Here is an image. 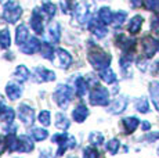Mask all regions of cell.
<instances>
[{
	"mask_svg": "<svg viewBox=\"0 0 159 158\" xmlns=\"http://www.w3.org/2000/svg\"><path fill=\"white\" fill-rule=\"evenodd\" d=\"M87 58L90 64L98 71H102V69H107L111 64V56H109L107 51H104L102 49L93 46L89 50L87 53Z\"/></svg>",
	"mask_w": 159,
	"mask_h": 158,
	"instance_id": "6da1fadb",
	"label": "cell"
},
{
	"mask_svg": "<svg viewBox=\"0 0 159 158\" xmlns=\"http://www.w3.org/2000/svg\"><path fill=\"white\" fill-rule=\"evenodd\" d=\"M54 143L58 144V153L57 156H62L68 148H73L76 146V140L75 137L66 135V133H57V135H53V139H51Z\"/></svg>",
	"mask_w": 159,
	"mask_h": 158,
	"instance_id": "7a4b0ae2",
	"label": "cell"
},
{
	"mask_svg": "<svg viewBox=\"0 0 159 158\" xmlns=\"http://www.w3.org/2000/svg\"><path fill=\"white\" fill-rule=\"evenodd\" d=\"M73 97V90L66 85H61L57 87L56 93H54V100L58 104V107L61 108H66L68 107V103L72 100Z\"/></svg>",
	"mask_w": 159,
	"mask_h": 158,
	"instance_id": "3957f363",
	"label": "cell"
},
{
	"mask_svg": "<svg viewBox=\"0 0 159 158\" xmlns=\"http://www.w3.org/2000/svg\"><path fill=\"white\" fill-rule=\"evenodd\" d=\"M21 14H22V8L18 3L15 2H7L4 4V11H3V16H4V20L7 21L8 24H15L18 20H20Z\"/></svg>",
	"mask_w": 159,
	"mask_h": 158,
	"instance_id": "277c9868",
	"label": "cell"
},
{
	"mask_svg": "<svg viewBox=\"0 0 159 158\" xmlns=\"http://www.w3.org/2000/svg\"><path fill=\"white\" fill-rule=\"evenodd\" d=\"M109 101V92L105 87L97 86L90 93V104L93 105H108Z\"/></svg>",
	"mask_w": 159,
	"mask_h": 158,
	"instance_id": "5b68a950",
	"label": "cell"
},
{
	"mask_svg": "<svg viewBox=\"0 0 159 158\" xmlns=\"http://www.w3.org/2000/svg\"><path fill=\"white\" fill-rule=\"evenodd\" d=\"M51 63H54V65L58 67V68L66 69L72 64V56L66 50H64V49H57L54 60Z\"/></svg>",
	"mask_w": 159,
	"mask_h": 158,
	"instance_id": "8992f818",
	"label": "cell"
},
{
	"mask_svg": "<svg viewBox=\"0 0 159 158\" xmlns=\"http://www.w3.org/2000/svg\"><path fill=\"white\" fill-rule=\"evenodd\" d=\"M75 17H76V20H78V22L82 24V25H84V24L90 20V6H89L87 2L82 0V2H79L78 4H76Z\"/></svg>",
	"mask_w": 159,
	"mask_h": 158,
	"instance_id": "52a82bcc",
	"label": "cell"
},
{
	"mask_svg": "<svg viewBox=\"0 0 159 158\" xmlns=\"http://www.w3.org/2000/svg\"><path fill=\"white\" fill-rule=\"evenodd\" d=\"M18 114H20V119L22 121L26 126H30L35 122V111H33V108H30L29 105H26V104L20 105Z\"/></svg>",
	"mask_w": 159,
	"mask_h": 158,
	"instance_id": "ba28073f",
	"label": "cell"
},
{
	"mask_svg": "<svg viewBox=\"0 0 159 158\" xmlns=\"http://www.w3.org/2000/svg\"><path fill=\"white\" fill-rule=\"evenodd\" d=\"M33 75H35L36 82H53L56 79V74L48 71L44 67H36L33 69Z\"/></svg>",
	"mask_w": 159,
	"mask_h": 158,
	"instance_id": "9c48e42d",
	"label": "cell"
},
{
	"mask_svg": "<svg viewBox=\"0 0 159 158\" xmlns=\"http://www.w3.org/2000/svg\"><path fill=\"white\" fill-rule=\"evenodd\" d=\"M143 50H144V54L148 58L154 57L158 50V40H155L154 38H149V36L144 38L143 39Z\"/></svg>",
	"mask_w": 159,
	"mask_h": 158,
	"instance_id": "30bf717a",
	"label": "cell"
},
{
	"mask_svg": "<svg viewBox=\"0 0 159 158\" xmlns=\"http://www.w3.org/2000/svg\"><path fill=\"white\" fill-rule=\"evenodd\" d=\"M126 105H127V97L126 96H119L111 103L108 111L111 112V114H120V112H123L125 110H126Z\"/></svg>",
	"mask_w": 159,
	"mask_h": 158,
	"instance_id": "8fae6325",
	"label": "cell"
},
{
	"mask_svg": "<svg viewBox=\"0 0 159 158\" xmlns=\"http://www.w3.org/2000/svg\"><path fill=\"white\" fill-rule=\"evenodd\" d=\"M89 29L94 33V36H97L100 39L104 38L108 33V29L105 28V25L100 20H91L90 24H89Z\"/></svg>",
	"mask_w": 159,
	"mask_h": 158,
	"instance_id": "7c38bea8",
	"label": "cell"
},
{
	"mask_svg": "<svg viewBox=\"0 0 159 158\" xmlns=\"http://www.w3.org/2000/svg\"><path fill=\"white\" fill-rule=\"evenodd\" d=\"M116 44L122 49L123 51L129 53V51L134 50V46H136V40L134 39H130L125 35H118L116 36Z\"/></svg>",
	"mask_w": 159,
	"mask_h": 158,
	"instance_id": "4fadbf2b",
	"label": "cell"
},
{
	"mask_svg": "<svg viewBox=\"0 0 159 158\" xmlns=\"http://www.w3.org/2000/svg\"><path fill=\"white\" fill-rule=\"evenodd\" d=\"M40 42H39L38 38H30L28 40L25 42V43L21 46V51L25 54H33L36 50H39L40 49Z\"/></svg>",
	"mask_w": 159,
	"mask_h": 158,
	"instance_id": "5bb4252c",
	"label": "cell"
},
{
	"mask_svg": "<svg viewBox=\"0 0 159 158\" xmlns=\"http://www.w3.org/2000/svg\"><path fill=\"white\" fill-rule=\"evenodd\" d=\"M47 40L48 42H53V43H58L61 39V28H60V24L58 22H53L50 24L48 26V32H47Z\"/></svg>",
	"mask_w": 159,
	"mask_h": 158,
	"instance_id": "9a60e30c",
	"label": "cell"
},
{
	"mask_svg": "<svg viewBox=\"0 0 159 158\" xmlns=\"http://www.w3.org/2000/svg\"><path fill=\"white\" fill-rule=\"evenodd\" d=\"M6 93H7V97L10 100H17L20 99L21 95H22V86H20L18 83H13V82H10V83L6 86Z\"/></svg>",
	"mask_w": 159,
	"mask_h": 158,
	"instance_id": "2e32d148",
	"label": "cell"
},
{
	"mask_svg": "<svg viewBox=\"0 0 159 158\" xmlns=\"http://www.w3.org/2000/svg\"><path fill=\"white\" fill-rule=\"evenodd\" d=\"M30 28L39 35L43 33V20H42V16L39 14L38 10H33V14L30 17Z\"/></svg>",
	"mask_w": 159,
	"mask_h": 158,
	"instance_id": "e0dca14e",
	"label": "cell"
},
{
	"mask_svg": "<svg viewBox=\"0 0 159 158\" xmlns=\"http://www.w3.org/2000/svg\"><path fill=\"white\" fill-rule=\"evenodd\" d=\"M29 39V32H28V28L25 25H20L17 26V31H15V43L18 46H22L26 40Z\"/></svg>",
	"mask_w": 159,
	"mask_h": 158,
	"instance_id": "ac0fdd59",
	"label": "cell"
},
{
	"mask_svg": "<svg viewBox=\"0 0 159 158\" xmlns=\"http://www.w3.org/2000/svg\"><path fill=\"white\" fill-rule=\"evenodd\" d=\"M87 115H89V110H87V107L84 104H79L72 112L73 121H75V122H79V123L83 122V121H86Z\"/></svg>",
	"mask_w": 159,
	"mask_h": 158,
	"instance_id": "d6986e66",
	"label": "cell"
},
{
	"mask_svg": "<svg viewBox=\"0 0 159 158\" xmlns=\"http://www.w3.org/2000/svg\"><path fill=\"white\" fill-rule=\"evenodd\" d=\"M33 150V143L28 136H20L18 137V151L21 153H30Z\"/></svg>",
	"mask_w": 159,
	"mask_h": 158,
	"instance_id": "ffe728a7",
	"label": "cell"
},
{
	"mask_svg": "<svg viewBox=\"0 0 159 158\" xmlns=\"http://www.w3.org/2000/svg\"><path fill=\"white\" fill-rule=\"evenodd\" d=\"M39 51H40L42 57H44V58L51 60V61L54 60V56H56V50H54L53 46H51L48 42H44V43H42V44H40V49H39Z\"/></svg>",
	"mask_w": 159,
	"mask_h": 158,
	"instance_id": "44dd1931",
	"label": "cell"
},
{
	"mask_svg": "<svg viewBox=\"0 0 159 158\" xmlns=\"http://www.w3.org/2000/svg\"><path fill=\"white\" fill-rule=\"evenodd\" d=\"M143 22H144V18H143L141 16H134L129 22V32L133 33V35L139 33L140 29H141Z\"/></svg>",
	"mask_w": 159,
	"mask_h": 158,
	"instance_id": "7402d4cb",
	"label": "cell"
},
{
	"mask_svg": "<svg viewBox=\"0 0 159 158\" xmlns=\"http://www.w3.org/2000/svg\"><path fill=\"white\" fill-rule=\"evenodd\" d=\"M98 20L101 21L104 25L112 24V21H114V13H112L108 7H102L101 10L98 11Z\"/></svg>",
	"mask_w": 159,
	"mask_h": 158,
	"instance_id": "603a6c76",
	"label": "cell"
},
{
	"mask_svg": "<svg viewBox=\"0 0 159 158\" xmlns=\"http://www.w3.org/2000/svg\"><path fill=\"white\" fill-rule=\"evenodd\" d=\"M149 93H151V100L155 108L159 111V82H152L149 85Z\"/></svg>",
	"mask_w": 159,
	"mask_h": 158,
	"instance_id": "cb8c5ba5",
	"label": "cell"
},
{
	"mask_svg": "<svg viewBox=\"0 0 159 158\" xmlns=\"http://www.w3.org/2000/svg\"><path fill=\"white\" fill-rule=\"evenodd\" d=\"M139 123H140V121L137 119L136 117H129V118H125L123 119V126H125L126 133H133L134 130L137 129Z\"/></svg>",
	"mask_w": 159,
	"mask_h": 158,
	"instance_id": "d4e9b609",
	"label": "cell"
},
{
	"mask_svg": "<svg viewBox=\"0 0 159 158\" xmlns=\"http://www.w3.org/2000/svg\"><path fill=\"white\" fill-rule=\"evenodd\" d=\"M4 146L8 151H18V137H15L14 133H8L4 139Z\"/></svg>",
	"mask_w": 159,
	"mask_h": 158,
	"instance_id": "484cf974",
	"label": "cell"
},
{
	"mask_svg": "<svg viewBox=\"0 0 159 158\" xmlns=\"http://www.w3.org/2000/svg\"><path fill=\"white\" fill-rule=\"evenodd\" d=\"M75 89H76V95L78 96H84L87 92V82L84 78L79 77L78 79H76L75 82Z\"/></svg>",
	"mask_w": 159,
	"mask_h": 158,
	"instance_id": "4316f807",
	"label": "cell"
},
{
	"mask_svg": "<svg viewBox=\"0 0 159 158\" xmlns=\"http://www.w3.org/2000/svg\"><path fill=\"white\" fill-rule=\"evenodd\" d=\"M14 77L18 79L20 82H25L26 79L29 78V71L25 65H20L15 68V72H14Z\"/></svg>",
	"mask_w": 159,
	"mask_h": 158,
	"instance_id": "83f0119b",
	"label": "cell"
},
{
	"mask_svg": "<svg viewBox=\"0 0 159 158\" xmlns=\"http://www.w3.org/2000/svg\"><path fill=\"white\" fill-rule=\"evenodd\" d=\"M100 77L105 83H115L116 82V75L115 72L112 71V69H102V71H100Z\"/></svg>",
	"mask_w": 159,
	"mask_h": 158,
	"instance_id": "f1b7e54d",
	"label": "cell"
},
{
	"mask_svg": "<svg viewBox=\"0 0 159 158\" xmlns=\"http://www.w3.org/2000/svg\"><path fill=\"white\" fill-rule=\"evenodd\" d=\"M56 126L58 129H62V130H66L69 128V119L65 117L64 114L58 112L56 115Z\"/></svg>",
	"mask_w": 159,
	"mask_h": 158,
	"instance_id": "f546056e",
	"label": "cell"
},
{
	"mask_svg": "<svg viewBox=\"0 0 159 158\" xmlns=\"http://www.w3.org/2000/svg\"><path fill=\"white\" fill-rule=\"evenodd\" d=\"M30 135H32V137L35 139V140L42 142L48 136V132L46 129H42V128H33V129L30 130Z\"/></svg>",
	"mask_w": 159,
	"mask_h": 158,
	"instance_id": "4dcf8cb0",
	"label": "cell"
},
{
	"mask_svg": "<svg viewBox=\"0 0 159 158\" xmlns=\"http://www.w3.org/2000/svg\"><path fill=\"white\" fill-rule=\"evenodd\" d=\"M10 44H11V40H10V32H8V29L0 31V47L8 49Z\"/></svg>",
	"mask_w": 159,
	"mask_h": 158,
	"instance_id": "1f68e13d",
	"label": "cell"
},
{
	"mask_svg": "<svg viewBox=\"0 0 159 158\" xmlns=\"http://www.w3.org/2000/svg\"><path fill=\"white\" fill-rule=\"evenodd\" d=\"M143 3L147 10L159 14V0H143Z\"/></svg>",
	"mask_w": 159,
	"mask_h": 158,
	"instance_id": "d6a6232c",
	"label": "cell"
},
{
	"mask_svg": "<svg viewBox=\"0 0 159 158\" xmlns=\"http://www.w3.org/2000/svg\"><path fill=\"white\" fill-rule=\"evenodd\" d=\"M89 142L94 146H100L104 142V136L100 132H91L90 136H89Z\"/></svg>",
	"mask_w": 159,
	"mask_h": 158,
	"instance_id": "836d02e7",
	"label": "cell"
},
{
	"mask_svg": "<svg viewBox=\"0 0 159 158\" xmlns=\"http://www.w3.org/2000/svg\"><path fill=\"white\" fill-rule=\"evenodd\" d=\"M136 108H137V111L143 112V114H144V112H148V111H149L148 101H147L145 97H141V99L136 100Z\"/></svg>",
	"mask_w": 159,
	"mask_h": 158,
	"instance_id": "e575fe53",
	"label": "cell"
},
{
	"mask_svg": "<svg viewBox=\"0 0 159 158\" xmlns=\"http://www.w3.org/2000/svg\"><path fill=\"white\" fill-rule=\"evenodd\" d=\"M0 119H2L3 122H6V123H11V122H13V119H14V111H13V108H8L7 107V110L0 114Z\"/></svg>",
	"mask_w": 159,
	"mask_h": 158,
	"instance_id": "d590c367",
	"label": "cell"
},
{
	"mask_svg": "<svg viewBox=\"0 0 159 158\" xmlns=\"http://www.w3.org/2000/svg\"><path fill=\"white\" fill-rule=\"evenodd\" d=\"M42 8H43V11L47 14L48 17H53L54 14H56V10H57L56 4H54V3H51V2H44L43 6H42Z\"/></svg>",
	"mask_w": 159,
	"mask_h": 158,
	"instance_id": "8d00e7d4",
	"label": "cell"
},
{
	"mask_svg": "<svg viewBox=\"0 0 159 158\" xmlns=\"http://www.w3.org/2000/svg\"><path fill=\"white\" fill-rule=\"evenodd\" d=\"M120 147V143H119L118 139H111L108 143H107V150L109 151L111 154H116Z\"/></svg>",
	"mask_w": 159,
	"mask_h": 158,
	"instance_id": "74e56055",
	"label": "cell"
},
{
	"mask_svg": "<svg viewBox=\"0 0 159 158\" xmlns=\"http://www.w3.org/2000/svg\"><path fill=\"white\" fill-rule=\"evenodd\" d=\"M125 20H126V13H125V11H118V13L114 14V21H112V24H114L115 26H120Z\"/></svg>",
	"mask_w": 159,
	"mask_h": 158,
	"instance_id": "f35d334b",
	"label": "cell"
},
{
	"mask_svg": "<svg viewBox=\"0 0 159 158\" xmlns=\"http://www.w3.org/2000/svg\"><path fill=\"white\" fill-rule=\"evenodd\" d=\"M38 119L43 126H48L50 125V112L48 111H42L40 114H39Z\"/></svg>",
	"mask_w": 159,
	"mask_h": 158,
	"instance_id": "ab89813d",
	"label": "cell"
},
{
	"mask_svg": "<svg viewBox=\"0 0 159 158\" xmlns=\"http://www.w3.org/2000/svg\"><path fill=\"white\" fill-rule=\"evenodd\" d=\"M83 158H98V151L93 147H87L83 151Z\"/></svg>",
	"mask_w": 159,
	"mask_h": 158,
	"instance_id": "60d3db41",
	"label": "cell"
},
{
	"mask_svg": "<svg viewBox=\"0 0 159 158\" xmlns=\"http://www.w3.org/2000/svg\"><path fill=\"white\" fill-rule=\"evenodd\" d=\"M119 64H120V67L123 69H126L127 67L131 64V56H130V54H125V56H122L120 57V63H119Z\"/></svg>",
	"mask_w": 159,
	"mask_h": 158,
	"instance_id": "b9f144b4",
	"label": "cell"
},
{
	"mask_svg": "<svg viewBox=\"0 0 159 158\" xmlns=\"http://www.w3.org/2000/svg\"><path fill=\"white\" fill-rule=\"evenodd\" d=\"M71 4H72V0H62V11L64 13H69Z\"/></svg>",
	"mask_w": 159,
	"mask_h": 158,
	"instance_id": "7bdbcfd3",
	"label": "cell"
},
{
	"mask_svg": "<svg viewBox=\"0 0 159 158\" xmlns=\"http://www.w3.org/2000/svg\"><path fill=\"white\" fill-rule=\"evenodd\" d=\"M6 110H7V105H6V101H4V99H3V97L0 96V114H2V112H4Z\"/></svg>",
	"mask_w": 159,
	"mask_h": 158,
	"instance_id": "ee69618b",
	"label": "cell"
},
{
	"mask_svg": "<svg viewBox=\"0 0 159 158\" xmlns=\"http://www.w3.org/2000/svg\"><path fill=\"white\" fill-rule=\"evenodd\" d=\"M159 137V132H157V133H151L149 136H147L145 139H148L149 142H152V140H157V139Z\"/></svg>",
	"mask_w": 159,
	"mask_h": 158,
	"instance_id": "f6af8a7d",
	"label": "cell"
},
{
	"mask_svg": "<svg viewBox=\"0 0 159 158\" xmlns=\"http://www.w3.org/2000/svg\"><path fill=\"white\" fill-rule=\"evenodd\" d=\"M159 26V18L157 17V20H152V28H158Z\"/></svg>",
	"mask_w": 159,
	"mask_h": 158,
	"instance_id": "bcb514c9",
	"label": "cell"
},
{
	"mask_svg": "<svg viewBox=\"0 0 159 158\" xmlns=\"http://www.w3.org/2000/svg\"><path fill=\"white\" fill-rule=\"evenodd\" d=\"M131 2V4L134 6V7H139L140 4H141V0H130Z\"/></svg>",
	"mask_w": 159,
	"mask_h": 158,
	"instance_id": "7dc6e473",
	"label": "cell"
},
{
	"mask_svg": "<svg viewBox=\"0 0 159 158\" xmlns=\"http://www.w3.org/2000/svg\"><path fill=\"white\" fill-rule=\"evenodd\" d=\"M149 126H151V125H149V122H143V129H144V130H148Z\"/></svg>",
	"mask_w": 159,
	"mask_h": 158,
	"instance_id": "c3c4849f",
	"label": "cell"
},
{
	"mask_svg": "<svg viewBox=\"0 0 159 158\" xmlns=\"http://www.w3.org/2000/svg\"><path fill=\"white\" fill-rule=\"evenodd\" d=\"M40 158H47V156L46 154H40Z\"/></svg>",
	"mask_w": 159,
	"mask_h": 158,
	"instance_id": "681fc988",
	"label": "cell"
},
{
	"mask_svg": "<svg viewBox=\"0 0 159 158\" xmlns=\"http://www.w3.org/2000/svg\"><path fill=\"white\" fill-rule=\"evenodd\" d=\"M69 158H76V157H69Z\"/></svg>",
	"mask_w": 159,
	"mask_h": 158,
	"instance_id": "f907efd6",
	"label": "cell"
},
{
	"mask_svg": "<svg viewBox=\"0 0 159 158\" xmlns=\"http://www.w3.org/2000/svg\"><path fill=\"white\" fill-rule=\"evenodd\" d=\"M158 154H159V148H158Z\"/></svg>",
	"mask_w": 159,
	"mask_h": 158,
	"instance_id": "816d5d0a",
	"label": "cell"
}]
</instances>
